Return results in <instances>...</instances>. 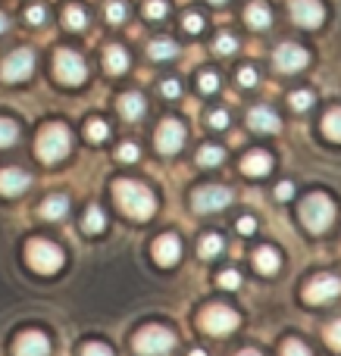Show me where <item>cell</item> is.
I'll use <instances>...</instances> for the list:
<instances>
[{
    "label": "cell",
    "mask_w": 341,
    "mask_h": 356,
    "mask_svg": "<svg viewBox=\"0 0 341 356\" xmlns=\"http://www.w3.org/2000/svg\"><path fill=\"white\" fill-rule=\"evenodd\" d=\"M113 194H116V203L122 207L125 216H132V219H150L157 209V200L154 194H150L144 184L138 181H129V178H119L116 184H113Z\"/></svg>",
    "instance_id": "cell-1"
},
{
    "label": "cell",
    "mask_w": 341,
    "mask_h": 356,
    "mask_svg": "<svg viewBox=\"0 0 341 356\" xmlns=\"http://www.w3.org/2000/svg\"><path fill=\"white\" fill-rule=\"evenodd\" d=\"M72 150V138H69V129L63 122H50L41 129L38 135V156L44 163H60L63 156Z\"/></svg>",
    "instance_id": "cell-2"
},
{
    "label": "cell",
    "mask_w": 341,
    "mask_h": 356,
    "mask_svg": "<svg viewBox=\"0 0 341 356\" xmlns=\"http://www.w3.org/2000/svg\"><path fill=\"white\" fill-rule=\"evenodd\" d=\"M332 219H335V203L326 194H310L301 200V222H304L307 232H326L332 225Z\"/></svg>",
    "instance_id": "cell-3"
},
{
    "label": "cell",
    "mask_w": 341,
    "mask_h": 356,
    "mask_svg": "<svg viewBox=\"0 0 341 356\" xmlns=\"http://www.w3.org/2000/svg\"><path fill=\"white\" fill-rule=\"evenodd\" d=\"M25 259H29V266L35 272H41V275H54V272L63 269V250L56 244H50V241H29Z\"/></svg>",
    "instance_id": "cell-4"
},
{
    "label": "cell",
    "mask_w": 341,
    "mask_h": 356,
    "mask_svg": "<svg viewBox=\"0 0 341 356\" xmlns=\"http://www.w3.org/2000/svg\"><path fill=\"white\" fill-rule=\"evenodd\" d=\"M175 347V334L169 328H160V325H144L141 332L135 334V350L144 353V356H160V353H169Z\"/></svg>",
    "instance_id": "cell-5"
},
{
    "label": "cell",
    "mask_w": 341,
    "mask_h": 356,
    "mask_svg": "<svg viewBox=\"0 0 341 356\" xmlns=\"http://www.w3.org/2000/svg\"><path fill=\"white\" fill-rule=\"evenodd\" d=\"M54 72L63 85H81L88 79V66L75 50H56L54 56Z\"/></svg>",
    "instance_id": "cell-6"
},
{
    "label": "cell",
    "mask_w": 341,
    "mask_h": 356,
    "mask_svg": "<svg viewBox=\"0 0 341 356\" xmlns=\"http://www.w3.org/2000/svg\"><path fill=\"white\" fill-rule=\"evenodd\" d=\"M238 325V313L229 307H223V303H213V307L204 309V316H200V328L210 334H229L232 328Z\"/></svg>",
    "instance_id": "cell-7"
},
{
    "label": "cell",
    "mask_w": 341,
    "mask_h": 356,
    "mask_svg": "<svg viewBox=\"0 0 341 356\" xmlns=\"http://www.w3.org/2000/svg\"><path fill=\"white\" fill-rule=\"evenodd\" d=\"M191 203L198 213H216V209H223L232 203V191L223 188V184H204V188L194 191Z\"/></svg>",
    "instance_id": "cell-8"
},
{
    "label": "cell",
    "mask_w": 341,
    "mask_h": 356,
    "mask_svg": "<svg viewBox=\"0 0 341 356\" xmlns=\"http://www.w3.org/2000/svg\"><path fill=\"white\" fill-rule=\"evenodd\" d=\"M31 69H35V54L25 47L13 50V54L3 60V66H0V79L3 81H25L31 75Z\"/></svg>",
    "instance_id": "cell-9"
},
{
    "label": "cell",
    "mask_w": 341,
    "mask_h": 356,
    "mask_svg": "<svg viewBox=\"0 0 341 356\" xmlns=\"http://www.w3.org/2000/svg\"><path fill=\"white\" fill-rule=\"evenodd\" d=\"M338 294H341V282L335 275H317V278H310L304 288L307 303H329V300H335Z\"/></svg>",
    "instance_id": "cell-10"
},
{
    "label": "cell",
    "mask_w": 341,
    "mask_h": 356,
    "mask_svg": "<svg viewBox=\"0 0 341 356\" xmlns=\"http://www.w3.org/2000/svg\"><path fill=\"white\" fill-rule=\"evenodd\" d=\"M182 144H185V125L175 122V119H166L157 129V150L160 154H179Z\"/></svg>",
    "instance_id": "cell-11"
},
{
    "label": "cell",
    "mask_w": 341,
    "mask_h": 356,
    "mask_svg": "<svg viewBox=\"0 0 341 356\" xmlns=\"http://www.w3.org/2000/svg\"><path fill=\"white\" fill-rule=\"evenodd\" d=\"M292 19L301 29H319L326 19V10L319 0H292Z\"/></svg>",
    "instance_id": "cell-12"
},
{
    "label": "cell",
    "mask_w": 341,
    "mask_h": 356,
    "mask_svg": "<svg viewBox=\"0 0 341 356\" xmlns=\"http://www.w3.org/2000/svg\"><path fill=\"white\" fill-rule=\"evenodd\" d=\"M273 60L282 72H298V69H304L307 63H310V56H307V50L298 47V44H279Z\"/></svg>",
    "instance_id": "cell-13"
},
{
    "label": "cell",
    "mask_w": 341,
    "mask_h": 356,
    "mask_svg": "<svg viewBox=\"0 0 341 356\" xmlns=\"http://www.w3.org/2000/svg\"><path fill=\"white\" fill-rule=\"evenodd\" d=\"M50 341L41 332H22L16 338V356H47Z\"/></svg>",
    "instance_id": "cell-14"
},
{
    "label": "cell",
    "mask_w": 341,
    "mask_h": 356,
    "mask_svg": "<svg viewBox=\"0 0 341 356\" xmlns=\"http://www.w3.org/2000/svg\"><path fill=\"white\" fill-rule=\"evenodd\" d=\"M179 253H182V244L175 234H163V238L154 241V259L160 266H175L179 263Z\"/></svg>",
    "instance_id": "cell-15"
},
{
    "label": "cell",
    "mask_w": 341,
    "mask_h": 356,
    "mask_svg": "<svg viewBox=\"0 0 341 356\" xmlns=\"http://www.w3.org/2000/svg\"><path fill=\"white\" fill-rule=\"evenodd\" d=\"M29 184H31V178L22 169H0V194L3 197H19Z\"/></svg>",
    "instance_id": "cell-16"
},
{
    "label": "cell",
    "mask_w": 341,
    "mask_h": 356,
    "mask_svg": "<svg viewBox=\"0 0 341 356\" xmlns=\"http://www.w3.org/2000/svg\"><path fill=\"white\" fill-rule=\"evenodd\" d=\"M248 125L254 131H279V116L269 106H254L248 113Z\"/></svg>",
    "instance_id": "cell-17"
},
{
    "label": "cell",
    "mask_w": 341,
    "mask_h": 356,
    "mask_svg": "<svg viewBox=\"0 0 341 356\" xmlns=\"http://www.w3.org/2000/svg\"><path fill=\"white\" fill-rule=\"evenodd\" d=\"M241 169H244V175H267L273 169V156L263 154V150H251L241 160Z\"/></svg>",
    "instance_id": "cell-18"
},
{
    "label": "cell",
    "mask_w": 341,
    "mask_h": 356,
    "mask_svg": "<svg viewBox=\"0 0 341 356\" xmlns=\"http://www.w3.org/2000/svg\"><path fill=\"white\" fill-rule=\"evenodd\" d=\"M104 69H106L110 75H122L125 69H129V54H125L119 44L106 47V54H104Z\"/></svg>",
    "instance_id": "cell-19"
},
{
    "label": "cell",
    "mask_w": 341,
    "mask_h": 356,
    "mask_svg": "<svg viewBox=\"0 0 341 356\" xmlns=\"http://www.w3.org/2000/svg\"><path fill=\"white\" fill-rule=\"evenodd\" d=\"M244 19H248L251 29H269V22H273V13H269V6L263 3V0H254V3L244 10Z\"/></svg>",
    "instance_id": "cell-20"
},
{
    "label": "cell",
    "mask_w": 341,
    "mask_h": 356,
    "mask_svg": "<svg viewBox=\"0 0 341 356\" xmlns=\"http://www.w3.org/2000/svg\"><path fill=\"white\" fill-rule=\"evenodd\" d=\"M279 253L273 250V247H260V250L254 253V266L257 272H263V275H273V272H279Z\"/></svg>",
    "instance_id": "cell-21"
},
{
    "label": "cell",
    "mask_w": 341,
    "mask_h": 356,
    "mask_svg": "<svg viewBox=\"0 0 341 356\" xmlns=\"http://www.w3.org/2000/svg\"><path fill=\"white\" fill-rule=\"evenodd\" d=\"M119 110H122L125 119H141L148 104H144L141 94H122V97H119Z\"/></svg>",
    "instance_id": "cell-22"
},
{
    "label": "cell",
    "mask_w": 341,
    "mask_h": 356,
    "mask_svg": "<svg viewBox=\"0 0 341 356\" xmlns=\"http://www.w3.org/2000/svg\"><path fill=\"white\" fill-rule=\"evenodd\" d=\"M66 213H69V197H63V194H54V197H47V200L41 203L44 219H63Z\"/></svg>",
    "instance_id": "cell-23"
},
{
    "label": "cell",
    "mask_w": 341,
    "mask_h": 356,
    "mask_svg": "<svg viewBox=\"0 0 341 356\" xmlns=\"http://www.w3.org/2000/svg\"><path fill=\"white\" fill-rule=\"evenodd\" d=\"M104 225H106V216H104V209L100 207H91L85 213V219H81V228H85L88 234H97Z\"/></svg>",
    "instance_id": "cell-24"
},
{
    "label": "cell",
    "mask_w": 341,
    "mask_h": 356,
    "mask_svg": "<svg viewBox=\"0 0 341 356\" xmlns=\"http://www.w3.org/2000/svg\"><path fill=\"white\" fill-rule=\"evenodd\" d=\"M198 253H200V257H204V259L219 257V253H223V238H219V234H204V238H200Z\"/></svg>",
    "instance_id": "cell-25"
},
{
    "label": "cell",
    "mask_w": 341,
    "mask_h": 356,
    "mask_svg": "<svg viewBox=\"0 0 341 356\" xmlns=\"http://www.w3.org/2000/svg\"><path fill=\"white\" fill-rule=\"evenodd\" d=\"M223 147H216V144H204V147L198 150V163L200 166H219L223 163Z\"/></svg>",
    "instance_id": "cell-26"
},
{
    "label": "cell",
    "mask_w": 341,
    "mask_h": 356,
    "mask_svg": "<svg viewBox=\"0 0 341 356\" xmlns=\"http://www.w3.org/2000/svg\"><path fill=\"white\" fill-rule=\"evenodd\" d=\"M323 131L332 141H341V110H329L323 119Z\"/></svg>",
    "instance_id": "cell-27"
},
{
    "label": "cell",
    "mask_w": 341,
    "mask_h": 356,
    "mask_svg": "<svg viewBox=\"0 0 341 356\" xmlns=\"http://www.w3.org/2000/svg\"><path fill=\"white\" fill-rule=\"evenodd\" d=\"M19 141V125L13 119H0V147H13Z\"/></svg>",
    "instance_id": "cell-28"
},
{
    "label": "cell",
    "mask_w": 341,
    "mask_h": 356,
    "mask_svg": "<svg viewBox=\"0 0 341 356\" xmlns=\"http://www.w3.org/2000/svg\"><path fill=\"white\" fill-rule=\"evenodd\" d=\"M150 60H169V56H175V44L173 41H154L148 47Z\"/></svg>",
    "instance_id": "cell-29"
},
{
    "label": "cell",
    "mask_w": 341,
    "mask_h": 356,
    "mask_svg": "<svg viewBox=\"0 0 341 356\" xmlns=\"http://www.w3.org/2000/svg\"><path fill=\"white\" fill-rule=\"evenodd\" d=\"M66 25L69 29H85L88 25V13L81 10V6H66Z\"/></svg>",
    "instance_id": "cell-30"
},
{
    "label": "cell",
    "mask_w": 341,
    "mask_h": 356,
    "mask_svg": "<svg viewBox=\"0 0 341 356\" xmlns=\"http://www.w3.org/2000/svg\"><path fill=\"white\" fill-rule=\"evenodd\" d=\"M122 19H125V3L122 0H110V3H106V22L119 25Z\"/></svg>",
    "instance_id": "cell-31"
},
{
    "label": "cell",
    "mask_w": 341,
    "mask_h": 356,
    "mask_svg": "<svg viewBox=\"0 0 341 356\" xmlns=\"http://www.w3.org/2000/svg\"><path fill=\"white\" fill-rule=\"evenodd\" d=\"M166 13H169L166 0H148V3H144V16L148 19H163Z\"/></svg>",
    "instance_id": "cell-32"
},
{
    "label": "cell",
    "mask_w": 341,
    "mask_h": 356,
    "mask_svg": "<svg viewBox=\"0 0 341 356\" xmlns=\"http://www.w3.org/2000/svg\"><path fill=\"white\" fill-rule=\"evenodd\" d=\"M106 135H110L106 122H100V119H91V122H88V138H91V141H104Z\"/></svg>",
    "instance_id": "cell-33"
},
{
    "label": "cell",
    "mask_w": 341,
    "mask_h": 356,
    "mask_svg": "<svg viewBox=\"0 0 341 356\" xmlns=\"http://www.w3.org/2000/svg\"><path fill=\"white\" fill-rule=\"evenodd\" d=\"M282 356H313V353L307 350L298 338H292V341H285V347H282Z\"/></svg>",
    "instance_id": "cell-34"
},
{
    "label": "cell",
    "mask_w": 341,
    "mask_h": 356,
    "mask_svg": "<svg viewBox=\"0 0 341 356\" xmlns=\"http://www.w3.org/2000/svg\"><path fill=\"white\" fill-rule=\"evenodd\" d=\"M200 91H204V94H216L219 91V75L216 72H204V75H200Z\"/></svg>",
    "instance_id": "cell-35"
},
{
    "label": "cell",
    "mask_w": 341,
    "mask_h": 356,
    "mask_svg": "<svg viewBox=\"0 0 341 356\" xmlns=\"http://www.w3.org/2000/svg\"><path fill=\"white\" fill-rule=\"evenodd\" d=\"M292 106H294V110H310V106H313V94L310 91H294L292 94Z\"/></svg>",
    "instance_id": "cell-36"
},
{
    "label": "cell",
    "mask_w": 341,
    "mask_h": 356,
    "mask_svg": "<svg viewBox=\"0 0 341 356\" xmlns=\"http://www.w3.org/2000/svg\"><path fill=\"white\" fill-rule=\"evenodd\" d=\"M326 341H329V347L341 350V319H335L329 328H326Z\"/></svg>",
    "instance_id": "cell-37"
},
{
    "label": "cell",
    "mask_w": 341,
    "mask_h": 356,
    "mask_svg": "<svg viewBox=\"0 0 341 356\" xmlns=\"http://www.w3.org/2000/svg\"><path fill=\"white\" fill-rule=\"evenodd\" d=\"M25 19H29V22H31V25H41V22H44V19H47V10H44V6H41V3H31V6H29V10H25Z\"/></svg>",
    "instance_id": "cell-38"
},
{
    "label": "cell",
    "mask_w": 341,
    "mask_h": 356,
    "mask_svg": "<svg viewBox=\"0 0 341 356\" xmlns=\"http://www.w3.org/2000/svg\"><path fill=\"white\" fill-rule=\"evenodd\" d=\"M138 156H141L138 144H122V147H119V160H122V163H135Z\"/></svg>",
    "instance_id": "cell-39"
},
{
    "label": "cell",
    "mask_w": 341,
    "mask_h": 356,
    "mask_svg": "<svg viewBox=\"0 0 341 356\" xmlns=\"http://www.w3.org/2000/svg\"><path fill=\"white\" fill-rule=\"evenodd\" d=\"M219 284H223V288H229V291H235L238 284H241V275H238L235 269H229V272H223V275H219Z\"/></svg>",
    "instance_id": "cell-40"
},
{
    "label": "cell",
    "mask_w": 341,
    "mask_h": 356,
    "mask_svg": "<svg viewBox=\"0 0 341 356\" xmlns=\"http://www.w3.org/2000/svg\"><path fill=\"white\" fill-rule=\"evenodd\" d=\"M235 47H238V41L232 35H219L216 38V54H232Z\"/></svg>",
    "instance_id": "cell-41"
},
{
    "label": "cell",
    "mask_w": 341,
    "mask_h": 356,
    "mask_svg": "<svg viewBox=\"0 0 341 356\" xmlns=\"http://www.w3.org/2000/svg\"><path fill=\"white\" fill-rule=\"evenodd\" d=\"M200 29H204V19H200L198 13H188V16H185V31H191V35H198Z\"/></svg>",
    "instance_id": "cell-42"
},
{
    "label": "cell",
    "mask_w": 341,
    "mask_h": 356,
    "mask_svg": "<svg viewBox=\"0 0 341 356\" xmlns=\"http://www.w3.org/2000/svg\"><path fill=\"white\" fill-rule=\"evenodd\" d=\"M210 125H213V129H225V125H229V113H225V110H213L210 113Z\"/></svg>",
    "instance_id": "cell-43"
},
{
    "label": "cell",
    "mask_w": 341,
    "mask_h": 356,
    "mask_svg": "<svg viewBox=\"0 0 341 356\" xmlns=\"http://www.w3.org/2000/svg\"><path fill=\"white\" fill-rule=\"evenodd\" d=\"M276 197H279V200H292V197H294V184L292 181H279V184H276Z\"/></svg>",
    "instance_id": "cell-44"
},
{
    "label": "cell",
    "mask_w": 341,
    "mask_h": 356,
    "mask_svg": "<svg viewBox=\"0 0 341 356\" xmlns=\"http://www.w3.org/2000/svg\"><path fill=\"white\" fill-rule=\"evenodd\" d=\"M81 356H113V350L110 347H104V344H85Z\"/></svg>",
    "instance_id": "cell-45"
},
{
    "label": "cell",
    "mask_w": 341,
    "mask_h": 356,
    "mask_svg": "<svg viewBox=\"0 0 341 356\" xmlns=\"http://www.w3.org/2000/svg\"><path fill=\"white\" fill-rule=\"evenodd\" d=\"M238 81H241L244 88L257 85V72H254V69H241V72H238Z\"/></svg>",
    "instance_id": "cell-46"
},
{
    "label": "cell",
    "mask_w": 341,
    "mask_h": 356,
    "mask_svg": "<svg viewBox=\"0 0 341 356\" xmlns=\"http://www.w3.org/2000/svg\"><path fill=\"white\" fill-rule=\"evenodd\" d=\"M160 91L166 94V97H179V81H173V79H169V81H163V85H160Z\"/></svg>",
    "instance_id": "cell-47"
},
{
    "label": "cell",
    "mask_w": 341,
    "mask_h": 356,
    "mask_svg": "<svg viewBox=\"0 0 341 356\" xmlns=\"http://www.w3.org/2000/svg\"><path fill=\"white\" fill-rule=\"evenodd\" d=\"M254 228H257V222L251 219V216H244V219H238V232H241V234H251V232H254Z\"/></svg>",
    "instance_id": "cell-48"
},
{
    "label": "cell",
    "mask_w": 341,
    "mask_h": 356,
    "mask_svg": "<svg viewBox=\"0 0 341 356\" xmlns=\"http://www.w3.org/2000/svg\"><path fill=\"white\" fill-rule=\"evenodd\" d=\"M6 25H10V22H6V16H3V13H0V35H3V31H6Z\"/></svg>",
    "instance_id": "cell-49"
},
{
    "label": "cell",
    "mask_w": 341,
    "mask_h": 356,
    "mask_svg": "<svg viewBox=\"0 0 341 356\" xmlns=\"http://www.w3.org/2000/svg\"><path fill=\"white\" fill-rule=\"evenodd\" d=\"M235 356H260L257 350H241V353H235Z\"/></svg>",
    "instance_id": "cell-50"
},
{
    "label": "cell",
    "mask_w": 341,
    "mask_h": 356,
    "mask_svg": "<svg viewBox=\"0 0 341 356\" xmlns=\"http://www.w3.org/2000/svg\"><path fill=\"white\" fill-rule=\"evenodd\" d=\"M191 356H207L204 350H191Z\"/></svg>",
    "instance_id": "cell-51"
},
{
    "label": "cell",
    "mask_w": 341,
    "mask_h": 356,
    "mask_svg": "<svg viewBox=\"0 0 341 356\" xmlns=\"http://www.w3.org/2000/svg\"><path fill=\"white\" fill-rule=\"evenodd\" d=\"M210 3H225V0H210Z\"/></svg>",
    "instance_id": "cell-52"
}]
</instances>
